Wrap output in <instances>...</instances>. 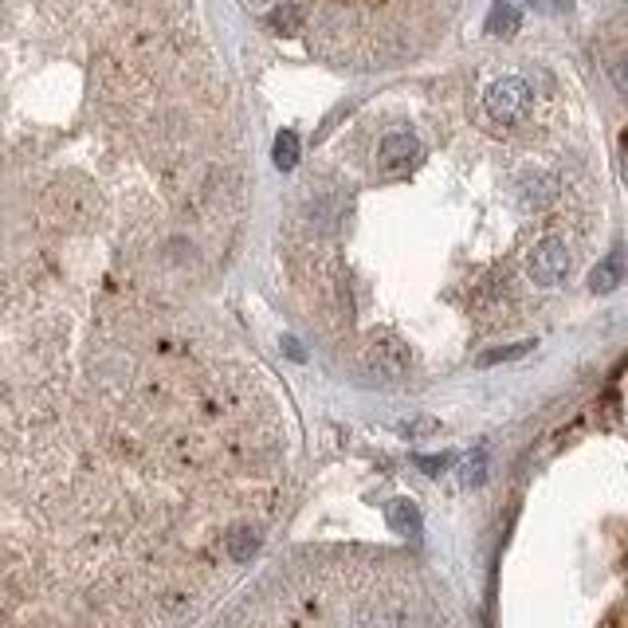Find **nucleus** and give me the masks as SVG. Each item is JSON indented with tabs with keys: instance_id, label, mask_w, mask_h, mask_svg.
<instances>
[{
	"instance_id": "1",
	"label": "nucleus",
	"mask_w": 628,
	"mask_h": 628,
	"mask_svg": "<svg viewBox=\"0 0 628 628\" xmlns=\"http://www.w3.org/2000/svg\"><path fill=\"white\" fill-rule=\"evenodd\" d=\"M409 369V350L397 338H373L362 350V373L369 381H397Z\"/></svg>"
},
{
	"instance_id": "2",
	"label": "nucleus",
	"mask_w": 628,
	"mask_h": 628,
	"mask_svg": "<svg viewBox=\"0 0 628 628\" xmlns=\"http://www.w3.org/2000/svg\"><path fill=\"white\" fill-rule=\"evenodd\" d=\"M526 110H530V83L519 79V75H507L499 83L487 87V114L495 122H519Z\"/></svg>"
},
{
	"instance_id": "3",
	"label": "nucleus",
	"mask_w": 628,
	"mask_h": 628,
	"mask_svg": "<svg viewBox=\"0 0 628 628\" xmlns=\"http://www.w3.org/2000/svg\"><path fill=\"white\" fill-rule=\"evenodd\" d=\"M526 271H530V279L542 283V287L562 283L566 271H570V248H566V240H558V236L538 240L534 252H530V260H526Z\"/></svg>"
},
{
	"instance_id": "4",
	"label": "nucleus",
	"mask_w": 628,
	"mask_h": 628,
	"mask_svg": "<svg viewBox=\"0 0 628 628\" xmlns=\"http://www.w3.org/2000/svg\"><path fill=\"white\" fill-rule=\"evenodd\" d=\"M377 157H381V169H389V173L413 169L420 161V142L413 134H389V138L377 146Z\"/></svg>"
},
{
	"instance_id": "5",
	"label": "nucleus",
	"mask_w": 628,
	"mask_h": 628,
	"mask_svg": "<svg viewBox=\"0 0 628 628\" xmlns=\"http://www.w3.org/2000/svg\"><path fill=\"white\" fill-rule=\"evenodd\" d=\"M621 283H625V256L621 252H609L605 260L589 271V291H597V295H609Z\"/></svg>"
},
{
	"instance_id": "6",
	"label": "nucleus",
	"mask_w": 628,
	"mask_h": 628,
	"mask_svg": "<svg viewBox=\"0 0 628 628\" xmlns=\"http://www.w3.org/2000/svg\"><path fill=\"white\" fill-rule=\"evenodd\" d=\"M558 197V181L546 177V173H534V177H523V189H519V201H523L526 212L546 209L550 201Z\"/></svg>"
},
{
	"instance_id": "7",
	"label": "nucleus",
	"mask_w": 628,
	"mask_h": 628,
	"mask_svg": "<svg viewBox=\"0 0 628 628\" xmlns=\"http://www.w3.org/2000/svg\"><path fill=\"white\" fill-rule=\"evenodd\" d=\"M483 28H487V36H515V32L523 28V12H519L511 0H495Z\"/></svg>"
},
{
	"instance_id": "8",
	"label": "nucleus",
	"mask_w": 628,
	"mask_h": 628,
	"mask_svg": "<svg viewBox=\"0 0 628 628\" xmlns=\"http://www.w3.org/2000/svg\"><path fill=\"white\" fill-rule=\"evenodd\" d=\"M389 526L397 534H420V511L413 499H393L389 503Z\"/></svg>"
},
{
	"instance_id": "9",
	"label": "nucleus",
	"mask_w": 628,
	"mask_h": 628,
	"mask_svg": "<svg viewBox=\"0 0 628 628\" xmlns=\"http://www.w3.org/2000/svg\"><path fill=\"white\" fill-rule=\"evenodd\" d=\"M275 169H283V173H291L295 165H299V134L295 130H283V134H275Z\"/></svg>"
},
{
	"instance_id": "10",
	"label": "nucleus",
	"mask_w": 628,
	"mask_h": 628,
	"mask_svg": "<svg viewBox=\"0 0 628 628\" xmlns=\"http://www.w3.org/2000/svg\"><path fill=\"white\" fill-rule=\"evenodd\" d=\"M260 554V534L256 530H236L228 534V558L232 562H252Z\"/></svg>"
},
{
	"instance_id": "11",
	"label": "nucleus",
	"mask_w": 628,
	"mask_h": 628,
	"mask_svg": "<svg viewBox=\"0 0 628 628\" xmlns=\"http://www.w3.org/2000/svg\"><path fill=\"white\" fill-rule=\"evenodd\" d=\"M534 350V342L526 338V342H511V346H495V350H487V354H479V366H499V362H515V358H526Z\"/></svg>"
},
{
	"instance_id": "12",
	"label": "nucleus",
	"mask_w": 628,
	"mask_h": 628,
	"mask_svg": "<svg viewBox=\"0 0 628 628\" xmlns=\"http://www.w3.org/2000/svg\"><path fill=\"white\" fill-rule=\"evenodd\" d=\"M267 24H271L275 32H283V36H295V32L303 28V12H299L295 4H283V8H275V12L267 16Z\"/></svg>"
},
{
	"instance_id": "13",
	"label": "nucleus",
	"mask_w": 628,
	"mask_h": 628,
	"mask_svg": "<svg viewBox=\"0 0 628 628\" xmlns=\"http://www.w3.org/2000/svg\"><path fill=\"white\" fill-rule=\"evenodd\" d=\"M483 475H487V452L479 448V452H471L468 460L460 464V483H464V487H479Z\"/></svg>"
},
{
	"instance_id": "14",
	"label": "nucleus",
	"mask_w": 628,
	"mask_h": 628,
	"mask_svg": "<svg viewBox=\"0 0 628 628\" xmlns=\"http://www.w3.org/2000/svg\"><path fill=\"white\" fill-rule=\"evenodd\" d=\"M448 464H452V456H448V452H440V456H417V468H424L428 475H440Z\"/></svg>"
},
{
	"instance_id": "15",
	"label": "nucleus",
	"mask_w": 628,
	"mask_h": 628,
	"mask_svg": "<svg viewBox=\"0 0 628 628\" xmlns=\"http://www.w3.org/2000/svg\"><path fill=\"white\" fill-rule=\"evenodd\" d=\"M432 428H436V420H417V424H401V432H409V436H413V432H432Z\"/></svg>"
},
{
	"instance_id": "16",
	"label": "nucleus",
	"mask_w": 628,
	"mask_h": 628,
	"mask_svg": "<svg viewBox=\"0 0 628 628\" xmlns=\"http://www.w3.org/2000/svg\"><path fill=\"white\" fill-rule=\"evenodd\" d=\"M283 346H287V354H291L295 362H303V358H307V354H303V346H299L295 338H283Z\"/></svg>"
}]
</instances>
